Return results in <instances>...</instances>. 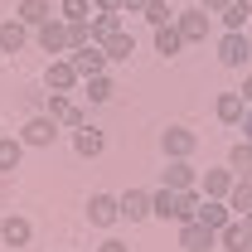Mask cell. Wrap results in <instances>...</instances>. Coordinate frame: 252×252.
Returning <instances> with one entry per match:
<instances>
[{
    "instance_id": "1",
    "label": "cell",
    "mask_w": 252,
    "mask_h": 252,
    "mask_svg": "<svg viewBox=\"0 0 252 252\" xmlns=\"http://www.w3.org/2000/svg\"><path fill=\"white\" fill-rule=\"evenodd\" d=\"M59 131H63V126L54 122L49 112H34L30 122L20 126V141H25V151H44V146H54V141H59Z\"/></svg>"
},
{
    "instance_id": "2",
    "label": "cell",
    "mask_w": 252,
    "mask_h": 252,
    "mask_svg": "<svg viewBox=\"0 0 252 252\" xmlns=\"http://www.w3.org/2000/svg\"><path fill=\"white\" fill-rule=\"evenodd\" d=\"M34 44H39V49H44L49 59L68 54V20H63L59 10H54V15H49V20H44V25L34 30Z\"/></svg>"
},
{
    "instance_id": "3",
    "label": "cell",
    "mask_w": 252,
    "mask_h": 252,
    "mask_svg": "<svg viewBox=\"0 0 252 252\" xmlns=\"http://www.w3.org/2000/svg\"><path fill=\"white\" fill-rule=\"evenodd\" d=\"M160 151H165V160H189L199 151V136L189 126H165L160 131Z\"/></svg>"
},
{
    "instance_id": "4",
    "label": "cell",
    "mask_w": 252,
    "mask_h": 252,
    "mask_svg": "<svg viewBox=\"0 0 252 252\" xmlns=\"http://www.w3.org/2000/svg\"><path fill=\"white\" fill-rule=\"evenodd\" d=\"M44 112H49V117H54V122L63 126V131H73V126H83V122H88L73 93H49V102H44Z\"/></svg>"
},
{
    "instance_id": "5",
    "label": "cell",
    "mask_w": 252,
    "mask_h": 252,
    "mask_svg": "<svg viewBox=\"0 0 252 252\" xmlns=\"http://www.w3.org/2000/svg\"><path fill=\"white\" fill-rule=\"evenodd\" d=\"M83 78H78V68L68 63V54H59V59H49V68H44V88L49 93H73Z\"/></svg>"
},
{
    "instance_id": "6",
    "label": "cell",
    "mask_w": 252,
    "mask_h": 252,
    "mask_svg": "<svg viewBox=\"0 0 252 252\" xmlns=\"http://www.w3.org/2000/svg\"><path fill=\"white\" fill-rule=\"evenodd\" d=\"M175 25H180V34H185V44H204L209 30H214V20H209V10H204V5L180 10V15H175Z\"/></svg>"
},
{
    "instance_id": "7",
    "label": "cell",
    "mask_w": 252,
    "mask_h": 252,
    "mask_svg": "<svg viewBox=\"0 0 252 252\" xmlns=\"http://www.w3.org/2000/svg\"><path fill=\"white\" fill-rule=\"evenodd\" d=\"M252 59V49H248V30H228L219 39V63L223 68H243V63Z\"/></svg>"
},
{
    "instance_id": "8",
    "label": "cell",
    "mask_w": 252,
    "mask_h": 252,
    "mask_svg": "<svg viewBox=\"0 0 252 252\" xmlns=\"http://www.w3.org/2000/svg\"><path fill=\"white\" fill-rule=\"evenodd\" d=\"M88 223H93V228L122 223V199H117V194H93V199H88Z\"/></svg>"
},
{
    "instance_id": "9",
    "label": "cell",
    "mask_w": 252,
    "mask_h": 252,
    "mask_svg": "<svg viewBox=\"0 0 252 252\" xmlns=\"http://www.w3.org/2000/svg\"><path fill=\"white\" fill-rule=\"evenodd\" d=\"M68 63L78 68V78H97V73H107V54H102V44H83V49H68Z\"/></svg>"
},
{
    "instance_id": "10",
    "label": "cell",
    "mask_w": 252,
    "mask_h": 252,
    "mask_svg": "<svg viewBox=\"0 0 252 252\" xmlns=\"http://www.w3.org/2000/svg\"><path fill=\"white\" fill-rule=\"evenodd\" d=\"M214 243H219V252H252V233H248V223L233 214V219L219 228V238H214Z\"/></svg>"
},
{
    "instance_id": "11",
    "label": "cell",
    "mask_w": 252,
    "mask_h": 252,
    "mask_svg": "<svg viewBox=\"0 0 252 252\" xmlns=\"http://www.w3.org/2000/svg\"><path fill=\"white\" fill-rule=\"evenodd\" d=\"M102 151H107V136H102L97 126H88V122L73 126V156L78 160H97Z\"/></svg>"
},
{
    "instance_id": "12",
    "label": "cell",
    "mask_w": 252,
    "mask_h": 252,
    "mask_svg": "<svg viewBox=\"0 0 252 252\" xmlns=\"http://www.w3.org/2000/svg\"><path fill=\"white\" fill-rule=\"evenodd\" d=\"M30 238H34V223L25 219V214H5V219H0V243H5V248H25Z\"/></svg>"
},
{
    "instance_id": "13",
    "label": "cell",
    "mask_w": 252,
    "mask_h": 252,
    "mask_svg": "<svg viewBox=\"0 0 252 252\" xmlns=\"http://www.w3.org/2000/svg\"><path fill=\"white\" fill-rule=\"evenodd\" d=\"M214 117H219L223 126H243V117H248L243 93H219V97H214Z\"/></svg>"
},
{
    "instance_id": "14",
    "label": "cell",
    "mask_w": 252,
    "mask_h": 252,
    "mask_svg": "<svg viewBox=\"0 0 252 252\" xmlns=\"http://www.w3.org/2000/svg\"><path fill=\"white\" fill-rule=\"evenodd\" d=\"M233 180H238V175H233L228 165H223V170H204V175H199V194H204V199H228Z\"/></svg>"
},
{
    "instance_id": "15",
    "label": "cell",
    "mask_w": 252,
    "mask_h": 252,
    "mask_svg": "<svg viewBox=\"0 0 252 252\" xmlns=\"http://www.w3.org/2000/svg\"><path fill=\"white\" fill-rule=\"evenodd\" d=\"M30 39H34V30L25 20H5V25H0V54H20Z\"/></svg>"
},
{
    "instance_id": "16",
    "label": "cell",
    "mask_w": 252,
    "mask_h": 252,
    "mask_svg": "<svg viewBox=\"0 0 252 252\" xmlns=\"http://www.w3.org/2000/svg\"><path fill=\"white\" fill-rule=\"evenodd\" d=\"M122 219L126 223L151 219V189H126V194H122Z\"/></svg>"
},
{
    "instance_id": "17",
    "label": "cell",
    "mask_w": 252,
    "mask_h": 252,
    "mask_svg": "<svg viewBox=\"0 0 252 252\" xmlns=\"http://www.w3.org/2000/svg\"><path fill=\"white\" fill-rule=\"evenodd\" d=\"M160 185H170V189H189V185H199V170H194L189 160H170V165L160 170Z\"/></svg>"
},
{
    "instance_id": "18",
    "label": "cell",
    "mask_w": 252,
    "mask_h": 252,
    "mask_svg": "<svg viewBox=\"0 0 252 252\" xmlns=\"http://www.w3.org/2000/svg\"><path fill=\"white\" fill-rule=\"evenodd\" d=\"M199 204H204L199 185H189V189H175V223H189V219H199Z\"/></svg>"
},
{
    "instance_id": "19",
    "label": "cell",
    "mask_w": 252,
    "mask_h": 252,
    "mask_svg": "<svg viewBox=\"0 0 252 252\" xmlns=\"http://www.w3.org/2000/svg\"><path fill=\"white\" fill-rule=\"evenodd\" d=\"M180 49H185V34H180V25H175V20H170V25H160V30H156V54H160V59H175Z\"/></svg>"
},
{
    "instance_id": "20",
    "label": "cell",
    "mask_w": 252,
    "mask_h": 252,
    "mask_svg": "<svg viewBox=\"0 0 252 252\" xmlns=\"http://www.w3.org/2000/svg\"><path fill=\"white\" fill-rule=\"evenodd\" d=\"M228 219H233L228 199H204V204H199V223H204V228H214V233H219Z\"/></svg>"
},
{
    "instance_id": "21",
    "label": "cell",
    "mask_w": 252,
    "mask_h": 252,
    "mask_svg": "<svg viewBox=\"0 0 252 252\" xmlns=\"http://www.w3.org/2000/svg\"><path fill=\"white\" fill-rule=\"evenodd\" d=\"M102 54H107V63H126L131 54H136V39H131V30H117L107 44H102Z\"/></svg>"
},
{
    "instance_id": "22",
    "label": "cell",
    "mask_w": 252,
    "mask_h": 252,
    "mask_svg": "<svg viewBox=\"0 0 252 252\" xmlns=\"http://www.w3.org/2000/svg\"><path fill=\"white\" fill-rule=\"evenodd\" d=\"M214 238H219V233H214V228H204V223L199 219H189V223H180V248H204V243H214Z\"/></svg>"
},
{
    "instance_id": "23",
    "label": "cell",
    "mask_w": 252,
    "mask_h": 252,
    "mask_svg": "<svg viewBox=\"0 0 252 252\" xmlns=\"http://www.w3.org/2000/svg\"><path fill=\"white\" fill-rule=\"evenodd\" d=\"M20 160H25V141L20 136H0V175L20 170Z\"/></svg>"
},
{
    "instance_id": "24",
    "label": "cell",
    "mask_w": 252,
    "mask_h": 252,
    "mask_svg": "<svg viewBox=\"0 0 252 252\" xmlns=\"http://www.w3.org/2000/svg\"><path fill=\"white\" fill-rule=\"evenodd\" d=\"M88 88H83V97L93 102V107H102V102H112V93H117V83L107 78V73H97V78H83Z\"/></svg>"
},
{
    "instance_id": "25",
    "label": "cell",
    "mask_w": 252,
    "mask_h": 252,
    "mask_svg": "<svg viewBox=\"0 0 252 252\" xmlns=\"http://www.w3.org/2000/svg\"><path fill=\"white\" fill-rule=\"evenodd\" d=\"M228 170H233L238 180H252V141H238V146L228 151Z\"/></svg>"
},
{
    "instance_id": "26",
    "label": "cell",
    "mask_w": 252,
    "mask_h": 252,
    "mask_svg": "<svg viewBox=\"0 0 252 252\" xmlns=\"http://www.w3.org/2000/svg\"><path fill=\"white\" fill-rule=\"evenodd\" d=\"M49 15H54V10H49V0H20V15H15V20H25L30 30H39Z\"/></svg>"
},
{
    "instance_id": "27",
    "label": "cell",
    "mask_w": 252,
    "mask_h": 252,
    "mask_svg": "<svg viewBox=\"0 0 252 252\" xmlns=\"http://www.w3.org/2000/svg\"><path fill=\"white\" fill-rule=\"evenodd\" d=\"M151 219H175V189L170 185L151 189Z\"/></svg>"
},
{
    "instance_id": "28",
    "label": "cell",
    "mask_w": 252,
    "mask_h": 252,
    "mask_svg": "<svg viewBox=\"0 0 252 252\" xmlns=\"http://www.w3.org/2000/svg\"><path fill=\"white\" fill-rule=\"evenodd\" d=\"M228 209H233L238 219L252 209V180H233V189H228Z\"/></svg>"
},
{
    "instance_id": "29",
    "label": "cell",
    "mask_w": 252,
    "mask_h": 252,
    "mask_svg": "<svg viewBox=\"0 0 252 252\" xmlns=\"http://www.w3.org/2000/svg\"><path fill=\"white\" fill-rule=\"evenodd\" d=\"M88 25H93V44H107L112 34L122 30V10H117V15H93Z\"/></svg>"
},
{
    "instance_id": "30",
    "label": "cell",
    "mask_w": 252,
    "mask_h": 252,
    "mask_svg": "<svg viewBox=\"0 0 252 252\" xmlns=\"http://www.w3.org/2000/svg\"><path fill=\"white\" fill-rule=\"evenodd\" d=\"M248 25H252V5L248 0H233L223 10V30H248Z\"/></svg>"
},
{
    "instance_id": "31",
    "label": "cell",
    "mask_w": 252,
    "mask_h": 252,
    "mask_svg": "<svg viewBox=\"0 0 252 252\" xmlns=\"http://www.w3.org/2000/svg\"><path fill=\"white\" fill-rule=\"evenodd\" d=\"M175 15H180V10H170L165 0H146V10H141V20H146L151 30H160V25H170Z\"/></svg>"
},
{
    "instance_id": "32",
    "label": "cell",
    "mask_w": 252,
    "mask_h": 252,
    "mask_svg": "<svg viewBox=\"0 0 252 252\" xmlns=\"http://www.w3.org/2000/svg\"><path fill=\"white\" fill-rule=\"evenodd\" d=\"M59 15L68 25H78V20H93V0H59Z\"/></svg>"
},
{
    "instance_id": "33",
    "label": "cell",
    "mask_w": 252,
    "mask_h": 252,
    "mask_svg": "<svg viewBox=\"0 0 252 252\" xmlns=\"http://www.w3.org/2000/svg\"><path fill=\"white\" fill-rule=\"evenodd\" d=\"M83 44H93V25H88V20L68 25V49H83Z\"/></svg>"
},
{
    "instance_id": "34",
    "label": "cell",
    "mask_w": 252,
    "mask_h": 252,
    "mask_svg": "<svg viewBox=\"0 0 252 252\" xmlns=\"http://www.w3.org/2000/svg\"><path fill=\"white\" fill-rule=\"evenodd\" d=\"M122 10V0H93V15H117Z\"/></svg>"
},
{
    "instance_id": "35",
    "label": "cell",
    "mask_w": 252,
    "mask_h": 252,
    "mask_svg": "<svg viewBox=\"0 0 252 252\" xmlns=\"http://www.w3.org/2000/svg\"><path fill=\"white\" fill-rule=\"evenodd\" d=\"M199 5H204V10H209V15H223V10H228V5H233V0H199Z\"/></svg>"
},
{
    "instance_id": "36",
    "label": "cell",
    "mask_w": 252,
    "mask_h": 252,
    "mask_svg": "<svg viewBox=\"0 0 252 252\" xmlns=\"http://www.w3.org/2000/svg\"><path fill=\"white\" fill-rule=\"evenodd\" d=\"M146 10V0H122V15H141Z\"/></svg>"
},
{
    "instance_id": "37",
    "label": "cell",
    "mask_w": 252,
    "mask_h": 252,
    "mask_svg": "<svg viewBox=\"0 0 252 252\" xmlns=\"http://www.w3.org/2000/svg\"><path fill=\"white\" fill-rule=\"evenodd\" d=\"M97 252H131V248H126V243H117V238H107V243H102Z\"/></svg>"
},
{
    "instance_id": "38",
    "label": "cell",
    "mask_w": 252,
    "mask_h": 252,
    "mask_svg": "<svg viewBox=\"0 0 252 252\" xmlns=\"http://www.w3.org/2000/svg\"><path fill=\"white\" fill-rule=\"evenodd\" d=\"M238 93H243V102H248V107H252V73H248V78H243V88H238Z\"/></svg>"
},
{
    "instance_id": "39",
    "label": "cell",
    "mask_w": 252,
    "mask_h": 252,
    "mask_svg": "<svg viewBox=\"0 0 252 252\" xmlns=\"http://www.w3.org/2000/svg\"><path fill=\"white\" fill-rule=\"evenodd\" d=\"M243 141H252V107H248V117H243Z\"/></svg>"
},
{
    "instance_id": "40",
    "label": "cell",
    "mask_w": 252,
    "mask_h": 252,
    "mask_svg": "<svg viewBox=\"0 0 252 252\" xmlns=\"http://www.w3.org/2000/svg\"><path fill=\"white\" fill-rule=\"evenodd\" d=\"M189 252H219V243H204V248H189Z\"/></svg>"
},
{
    "instance_id": "41",
    "label": "cell",
    "mask_w": 252,
    "mask_h": 252,
    "mask_svg": "<svg viewBox=\"0 0 252 252\" xmlns=\"http://www.w3.org/2000/svg\"><path fill=\"white\" fill-rule=\"evenodd\" d=\"M243 223H248V233H252V209H248V214H243Z\"/></svg>"
},
{
    "instance_id": "42",
    "label": "cell",
    "mask_w": 252,
    "mask_h": 252,
    "mask_svg": "<svg viewBox=\"0 0 252 252\" xmlns=\"http://www.w3.org/2000/svg\"><path fill=\"white\" fill-rule=\"evenodd\" d=\"M248 49H252V30H248Z\"/></svg>"
},
{
    "instance_id": "43",
    "label": "cell",
    "mask_w": 252,
    "mask_h": 252,
    "mask_svg": "<svg viewBox=\"0 0 252 252\" xmlns=\"http://www.w3.org/2000/svg\"><path fill=\"white\" fill-rule=\"evenodd\" d=\"M0 136H5V122H0Z\"/></svg>"
},
{
    "instance_id": "44",
    "label": "cell",
    "mask_w": 252,
    "mask_h": 252,
    "mask_svg": "<svg viewBox=\"0 0 252 252\" xmlns=\"http://www.w3.org/2000/svg\"><path fill=\"white\" fill-rule=\"evenodd\" d=\"M0 59H5V54H0Z\"/></svg>"
}]
</instances>
